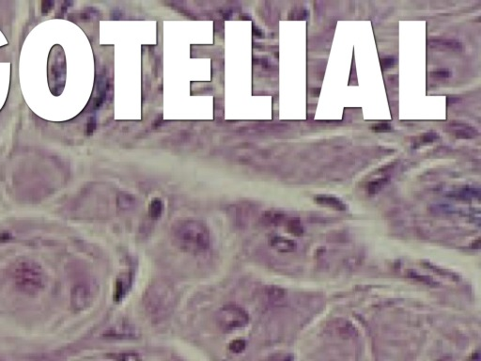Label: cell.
Returning a JSON list of instances; mask_svg holds the SVG:
<instances>
[{
  "mask_svg": "<svg viewBox=\"0 0 481 361\" xmlns=\"http://www.w3.org/2000/svg\"><path fill=\"white\" fill-rule=\"evenodd\" d=\"M170 238L178 250L191 254L203 253L210 246L209 228L197 219L176 221L172 226Z\"/></svg>",
  "mask_w": 481,
  "mask_h": 361,
  "instance_id": "1",
  "label": "cell"
},
{
  "mask_svg": "<svg viewBox=\"0 0 481 361\" xmlns=\"http://www.w3.org/2000/svg\"><path fill=\"white\" fill-rule=\"evenodd\" d=\"M175 302V292L165 280H157L149 285L143 299L145 311L155 322H161L170 315Z\"/></svg>",
  "mask_w": 481,
  "mask_h": 361,
  "instance_id": "2",
  "label": "cell"
},
{
  "mask_svg": "<svg viewBox=\"0 0 481 361\" xmlns=\"http://www.w3.org/2000/svg\"><path fill=\"white\" fill-rule=\"evenodd\" d=\"M11 278L16 289L27 295H36L45 287L44 269L35 261L21 260L11 267Z\"/></svg>",
  "mask_w": 481,
  "mask_h": 361,
  "instance_id": "3",
  "label": "cell"
},
{
  "mask_svg": "<svg viewBox=\"0 0 481 361\" xmlns=\"http://www.w3.org/2000/svg\"><path fill=\"white\" fill-rule=\"evenodd\" d=\"M66 62L64 53L60 45L52 48L48 61V82L52 93L60 95L65 85Z\"/></svg>",
  "mask_w": 481,
  "mask_h": 361,
  "instance_id": "4",
  "label": "cell"
},
{
  "mask_svg": "<svg viewBox=\"0 0 481 361\" xmlns=\"http://www.w3.org/2000/svg\"><path fill=\"white\" fill-rule=\"evenodd\" d=\"M216 322L220 329L228 332L247 326L249 315L247 311L240 306L226 305L216 312Z\"/></svg>",
  "mask_w": 481,
  "mask_h": 361,
  "instance_id": "5",
  "label": "cell"
},
{
  "mask_svg": "<svg viewBox=\"0 0 481 361\" xmlns=\"http://www.w3.org/2000/svg\"><path fill=\"white\" fill-rule=\"evenodd\" d=\"M92 290L88 284L80 283L75 285L71 293V304L74 311H82L87 310L93 301Z\"/></svg>",
  "mask_w": 481,
  "mask_h": 361,
  "instance_id": "6",
  "label": "cell"
},
{
  "mask_svg": "<svg viewBox=\"0 0 481 361\" xmlns=\"http://www.w3.org/2000/svg\"><path fill=\"white\" fill-rule=\"evenodd\" d=\"M105 336L118 339H137L140 337V331L133 324L123 321L111 328Z\"/></svg>",
  "mask_w": 481,
  "mask_h": 361,
  "instance_id": "7",
  "label": "cell"
},
{
  "mask_svg": "<svg viewBox=\"0 0 481 361\" xmlns=\"http://www.w3.org/2000/svg\"><path fill=\"white\" fill-rule=\"evenodd\" d=\"M269 244L274 250L281 253H292L297 250V244L293 240L277 235L270 237Z\"/></svg>",
  "mask_w": 481,
  "mask_h": 361,
  "instance_id": "8",
  "label": "cell"
},
{
  "mask_svg": "<svg viewBox=\"0 0 481 361\" xmlns=\"http://www.w3.org/2000/svg\"><path fill=\"white\" fill-rule=\"evenodd\" d=\"M428 45L438 50L460 51L463 49V44L454 39L432 38L428 42Z\"/></svg>",
  "mask_w": 481,
  "mask_h": 361,
  "instance_id": "9",
  "label": "cell"
},
{
  "mask_svg": "<svg viewBox=\"0 0 481 361\" xmlns=\"http://www.w3.org/2000/svg\"><path fill=\"white\" fill-rule=\"evenodd\" d=\"M131 282H132V278L129 273L122 274L119 278H117L115 292H114V300L116 302H121L125 297V295L131 287Z\"/></svg>",
  "mask_w": 481,
  "mask_h": 361,
  "instance_id": "10",
  "label": "cell"
},
{
  "mask_svg": "<svg viewBox=\"0 0 481 361\" xmlns=\"http://www.w3.org/2000/svg\"><path fill=\"white\" fill-rule=\"evenodd\" d=\"M450 129L453 131L458 139H474L478 135V132L476 131L475 127L466 123H461V122H459V123L456 122V123L450 124Z\"/></svg>",
  "mask_w": 481,
  "mask_h": 361,
  "instance_id": "11",
  "label": "cell"
},
{
  "mask_svg": "<svg viewBox=\"0 0 481 361\" xmlns=\"http://www.w3.org/2000/svg\"><path fill=\"white\" fill-rule=\"evenodd\" d=\"M315 201L319 205L325 206L328 208H332L337 211H346L347 206L343 202L342 200H339L338 198L333 197V196H328V195H321L316 197Z\"/></svg>",
  "mask_w": 481,
  "mask_h": 361,
  "instance_id": "12",
  "label": "cell"
},
{
  "mask_svg": "<svg viewBox=\"0 0 481 361\" xmlns=\"http://www.w3.org/2000/svg\"><path fill=\"white\" fill-rule=\"evenodd\" d=\"M406 276L408 278L415 280L416 282H419L421 284H424V285H427V286H431V287H435L437 285L436 281H434L432 278L428 277V276H425V275H421L419 273L415 272L414 270H408L407 273H406Z\"/></svg>",
  "mask_w": 481,
  "mask_h": 361,
  "instance_id": "13",
  "label": "cell"
},
{
  "mask_svg": "<svg viewBox=\"0 0 481 361\" xmlns=\"http://www.w3.org/2000/svg\"><path fill=\"white\" fill-rule=\"evenodd\" d=\"M286 217L283 215L282 213L279 212H268L266 213L265 216L263 217V221L267 225L271 226H279L281 225Z\"/></svg>",
  "mask_w": 481,
  "mask_h": 361,
  "instance_id": "14",
  "label": "cell"
},
{
  "mask_svg": "<svg viewBox=\"0 0 481 361\" xmlns=\"http://www.w3.org/2000/svg\"><path fill=\"white\" fill-rule=\"evenodd\" d=\"M387 178H380L373 180L367 184L365 186V191L367 193L370 195H375L379 193L382 190L384 185L387 184Z\"/></svg>",
  "mask_w": 481,
  "mask_h": 361,
  "instance_id": "15",
  "label": "cell"
},
{
  "mask_svg": "<svg viewBox=\"0 0 481 361\" xmlns=\"http://www.w3.org/2000/svg\"><path fill=\"white\" fill-rule=\"evenodd\" d=\"M287 229H288V233H291L294 236H301L304 234V227L299 218L288 219L287 222Z\"/></svg>",
  "mask_w": 481,
  "mask_h": 361,
  "instance_id": "16",
  "label": "cell"
},
{
  "mask_svg": "<svg viewBox=\"0 0 481 361\" xmlns=\"http://www.w3.org/2000/svg\"><path fill=\"white\" fill-rule=\"evenodd\" d=\"M163 213V204L159 200H153L149 206V216L153 219H158Z\"/></svg>",
  "mask_w": 481,
  "mask_h": 361,
  "instance_id": "17",
  "label": "cell"
},
{
  "mask_svg": "<svg viewBox=\"0 0 481 361\" xmlns=\"http://www.w3.org/2000/svg\"><path fill=\"white\" fill-rule=\"evenodd\" d=\"M117 361H141L139 355L136 353H121L114 356Z\"/></svg>",
  "mask_w": 481,
  "mask_h": 361,
  "instance_id": "18",
  "label": "cell"
},
{
  "mask_svg": "<svg viewBox=\"0 0 481 361\" xmlns=\"http://www.w3.org/2000/svg\"><path fill=\"white\" fill-rule=\"evenodd\" d=\"M245 346L246 343L243 339H235L229 345V350L235 354H239L245 349Z\"/></svg>",
  "mask_w": 481,
  "mask_h": 361,
  "instance_id": "19",
  "label": "cell"
},
{
  "mask_svg": "<svg viewBox=\"0 0 481 361\" xmlns=\"http://www.w3.org/2000/svg\"><path fill=\"white\" fill-rule=\"evenodd\" d=\"M293 356L291 354L285 353H278L273 356H269L266 361H293Z\"/></svg>",
  "mask_w": 481,
  "mask_h": 361,
  "instance_id": "20",
  "label": "cell"
},
{
  "mask_svg": "<svg viewBox=\"0 0 481 361\" xmlns=\"http://www.w3.org/2000/svg\"><path fill=\"white\" fill-rule=\"evenodd\" d=\"M371 129H372L373 132H376V133H387V132H390L393 130L392 126L388 123H386V122L384 123L383 122L377 123L375 125H373Z\"/></svg>",
  "mask_w": 481,
  "mask_h": 361,
  "instance_id": "21",
  "label": "cell"
},
{
  "mask_svg": "<svg viewBox=\"0 0 481 361\" xmlns=\"http://www.w3.org/2000/svg\"><path fill=\"white\" fill-rule=\"evenodd\" d=\"M269 295L271 296L273 299L275 300H278V299H282L285 296V292L283 291L282 289L280 288H277V287H272L269 290Z\"/></svg>",
  "mask_w": 481,
  "mask_h": 361,
  "instance_id": "22",
  "label": "cell"
},
{
  "mask_svg": "<svg viewBox=\"0 0 481 361\" xmlns=\"http://www.w3.org/2000/svg\"><path fill=\"white\" fill-rule=\"evenodd\" d=\"M55 6V1L52 0H44L42 2V13L43 14H48L50 11L54 9Z\"/></svg>",
  "mask_w": 481,
  "mask_h": 361,
  "instance_id": "23",
  "label": "cell"
},
{
  "mask_svg": "<svg viewBox=\"0 0 481 361\" xmlns=\"http://www.w3.org/2000/svg\"><path fill=\"white\" fill-rule=\"evenodd\" d=\"M439 138V135L435 132H430L423 135L422 137V141L424 143H432L434 140H436Z\"/></svg>",
  "mask_w": 481,
  "mask_h": 361,
  "instance_id": "24",
  "label": "cell"
},
{
  "mask_svg": "<svg viewBox=\"0 0 481 361\" xmlns=\"http://www.w3.org/2000/svg\"><path fill=\"white\" fill-rule=\"evenodd\" d=\"M432 77L435 78H450L451 72L448 70H437L434 72H431Z\"/></svg>",
  "mask_w": 481,
  "mask_h": 361,
  "instance_id": "25",
  "label": "cell"
},
{
  "mask_svg": "<svg viewBox=\"0 0 481 361\" xmlns=\"http://www.w3.org/2000/svg\"><path fill=\"white\" fill-rule=\"evenodd\" d=\"M395 62H396V60H395L394 58H392V56H387V58H384V59H382V68H384V69H389V68H391V67L394 66Z\"/></svg>",
  "mask_w": 481,
  "mask_h": 361,
  "instance_id": "26",
  "label": "cell"
},
{
  "mask_svg": "<svg viewBox=\"0 0 481 361\" xmlns=\"http://www.w3.org/2000/svg\"><path fill=\"white\" fill-rule=\"evenodd\" d=\"M467 361H480V355H479V352H475L474 354H472V356L467 359Z\"/></svg>",
  "mask_w": 481,
  "mask_h": 361,
  "instance_id": "27",
  "label": "cell"
},
{
  "mask_svg": "<svg viewBox=\"0 0 481 361\" xmlns=\"http://www.w3.org/2000/svg\"><path fill=\"white\" fill-rule=\"evenodd\" d=\"M94 122H93V120L89 121V124H88V133H92V131L94 130Z\"/></svg>",
  "mask_w": 481,
  "mask_h": 361,
  "instance_id": "28",
  "label": "cell"
}]
</instances>
